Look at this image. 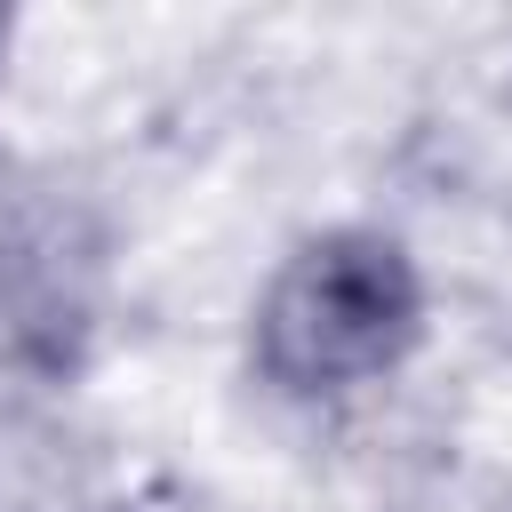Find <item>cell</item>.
I'll return each instance as SVG.
<instances>
[{"label":"cell","instance_id":"6da1fadb","mask_svg":"<svg viewBox=\"0 0 512 512\" xmlns=\"http://www.w3.org/2000/svg\"><path fill=\"white\" fill-rule=\"evenodd\" d=\"M440 336V288L424 248L384 216L296 224L240 296V384L296 416L344 424L392 400Z\"/></svg>","mask_w":512,"mask_h":512},{"label":"cell","instance_id":"7a4b0ae2","mask_svg":"<svg viewBox=\"0 0 512 512\" xmlns=\"http://www.w3.org/2000/svg\"><path fill=\"white\" fill-rule=\"evenodd\" d=\"M120 320V208L64 160L0 152V400H88Z\"/></svg>","mask_w":512,"mask_h":512},{"label":"cell","instance_id":"3957f363","mask_svg":"<svg viewBox=\"0 0 512 512\" xmlns=\"http://www.w3.org/2000/svg\"><path fill=\"white\" fill-rule=\"evenodd\" d=\"M0 512H144L88 400H0Z\"/></svg>","mask_w":512,"mask_h":512},{"label":"cell","instance_id":"277c9868","mask_svg":"<svg viewBox=\"0 0 512 512\" xmlns=\"http://www.w3.org/2000/svg\"><path fill=\"white\" fill-rule=\"evenodd\" d=\"M16 64H24V8H0V112L16 96Z\"/></svg>","mask_w":512,"mask_h":512}]
</instances>
